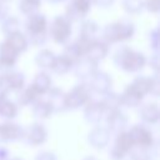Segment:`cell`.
Returning a JSON list of instances; mask_svg holds the SVG:
<instances>
[{
	"mask_svg": "<svg viewBox=\"0 0 160 160\" xmlns=\"http://www.w3.org/2000/svg\"><path fill=\"white\" fill-rule=\"evenodd\" d=\"M112 59L118 68L128 72H138L148 62L142 52L135 51L129 46H120L115 51Z\"/></svg>",
	"mask_w": 160,
	"mask_h": 160,
	"instance_id": "1",
	"label": "cell"
},
{
	"mask_svg": "<svg viewBox=\"0 0 160 160\" xmlns=\"http://www.w3.org/2000/svg\"><path fill=\"white\" fill-rule=\"evenodd\" d=\"M25 29L28 32V42L29 45L34 46H41L46 42L49 32H48V20L45 15L35 12L30 16H28L25 21Z\"/></svg>",
	"mask_w": 160,
	"mask_h": 160,
	"instance_id": "2",
	"label": "cell"
},
{
	"mask_svg": "<svg viewBox=\"0 0 160 160\" xmlns=\"http://www.w3.org/2000/svg\"><path fill=\"white\" fill-rule=\"evenodd\" d=\"M71 31H72L71 21L65 15H59L54 18L48 30L51 39L58 44H66L68 40L70 39Z\"/></svg>",
	"mask_w": 160,
	"mask_h": 160,
	"instance_id": "3",
	"label": "cell"
},
{
	"mask_svg": "<svg viewBox=\"0 0 160 160\" xmlns=\"http://www.w3.org/2000/svg\"><path fill=\"white\" fill-rule=\"evenodd\" d=\"M90 90L86 84L75 85L69 92H65L66 110H76L90 101Z\"/></svg>",
	"mask_w": 160,
	"mask_h": 160,
	"instance_id": "4",
	"label": "cell"
},
{
	"mask_svg": "<svg viewBox=\"0 0 160 160\" xmlns=\"http://www.w3.org/2000/svg\"><path fill=\"white\" fill-rule=\"evenodd\" d=\"M132 148H134V145H132L129 132L128 131L119 132L116 135L114 145L111 146V149L109 151V158L111 160H124Z\"/></svg>",
	"mask_w": 160,
	"mask_h": 160,
	"instance_id": "5",
	"label": "cell"
},
{
	"mask_svg": "<svg viewBox=\"0 0 160 160\" xmlns=\"http://www.w3.org/2000/svg\"><path fill=\"white\" fill-rule=\"evenodd\" d=\"M128 132L130 135L132 145L136 148L151 149V146L154 145L152 132L145 125H134L130 128V130Z\"/></svg>",
	"mask_w": 160,
	"mask_h": 160,
	"instance_id": "6",
	"label": "cell"
},
{
	"mask_svg": "<svg viewBox=\"0 0 160 160\" xmlns=\"http://www.w3.org/2000/svg\"><path fill=\"white\" fill-rule=\"evenodd\" d=\"M21 139L32 146H38L41 145L46 141L48 139V130L46 128L40 124V122H34L31 125H29L28 128L22 129V136Z\"/></svg>",
	"mask_w": 160,
	"mask_h": 160,
	"instance_id": "7",
	"label": "cell"
},
{
	"mask_svg": "<svg viewBox=\"0 0 160 160\" xmlns=\"http://www.w3.org/2000/svg\"><path fill=\"white\" fill-rule=\"evenodd\" d=\"M111 85H112V80L111 78L104 72L98 70L90 79L88 82V88L90 91H94L99 95H105L106 92L111 91Z\"/></svg>",
	"mask_w": 160,
	"mask_h": 160,
	"instance_id": "8",
	"label": "cell"
},
{
	"mask_svg": "<svg viewBox=\"0 0 160 160\" xmlns=\"http://www.w3.org/2000/svg\"><path fill=\"white\" fill-rule=\"evenodd\" d=\"M91 9V0H70L65 9V16L70 21H79Z\"/></svg>",
	"mask_w": 160,
	"mask_h": 160,
	"instance_id": "9",
	"label": "cell"
},
{
	"mask_svg": "<svg viewBox=\"0 0 160 160\" xmlns=\"http://www.w3.org/2000/svg\"><path fill=\"white\" fill-rule=\"evenodd\" d=\"M88 142L91 148L101 150L106 148L110 142V131L104 126H95L88 134Z\"/></svg>",
	"mask_w": 160,
	"mask_h": 160,
	"instance_id": "10",
	"label": "cell"
},
{
	"mask_svg": "<svg viewBox=\"0 0 160 160\" xmlns=\"http://www.w3.org/2000/svg\"><path fill=\"white\" fill-rule=\"evenodd\" d=\"M104 120L106 122V129L110 132H115V134L122 132L128 126V116L121 110L106 112Z\"/></svg>",
	"mask_w": 160,
	"mask_h": 160,
	"instance_id": "11",
	"label": "cell"
},
{
	"mask_svg": "<svg viewBox=\"0 0 160 160\" xmlns=\"http://www.w3.org/2000/svg\"><path fill=\"white\" fill-rule=\"evenodd\" d=\"M18 58L19 54L6 41L0 44V71H2V74L9 72L15 66Z\"/></svg>",
	"mask_w": 160,
	"mask_h": 160,
	"instance_id": "12",
	"label": "cell"
},
{
	"mask_svg": "<svg viewBox=\"0 0 160 160\" xmlns=\"http://www.w3.org/2000/svg\"><path fill=\"white\" fill-rule=\"evenodd\" d=\"M105 115H106V111L100 101L90 100L84 108V118L91 125L98 126L105 119Z\"/></svg>",
	"mask_w": 160,
	"mask_h": 160,
	"instance_id": "13",
	"label": "cell"
},
{
	"mask_svg": "<svg viewBox=\"0 0 160 160\" xmlns=\"http://www.w3.org/2000/svg\"><path fill=\"white\" fill-rule=\"evenodd\" d=\"M74 74L78 79L80 80H89L99 69H98V64H95L94 61L89 60L88 58L82 56L81 59H79L74 65Z\"/></svg>",
	"mask_w": 160,
	"mask_h": 160,
	"instance_id": "14",
	"label": "cell"
},
{
	"mask_svg": "<svg viewBox=\"0 0 160 160\" xmlns=\"http://www.w3.org/2000/svg\"><path fill=\"white\" fill-rule=\"evenodd\" d=\"M108 52H109L108 44L104 42L102 40H98L96 39L90 44V46H89V49H88V51H86V54L84 56L88 58L89 60L94 61L95 64H99L100 61H102L106 58Z\"/></svg>",
	"mask_w": 160,
	"mask_h": 160,
	"instance_id": "15",
	"label": "cell"
},
{
	"mask_svg": "<svg viewBox=\"0 0 160 160\" xmlns=\"http://www.w3.org/2000/svg\"><path fill=\"white\" fill-rule=\"evenodd\" d=\"M22 128L15 122H2L0 124V144L15 141L21 139Z\"/></svg>",
	"mask_w": 160,
	"mask_h": 160,
	"instance_id": "16",
	"label": "cell"
},
{
	"mask_svg": "<svg viewBox=\"0 0 160 160\" xmlns=\"http://www.w3.org/2000/svg\"><path fill=\"white\" fill-rule=\"evenodd\" d=\"M48 94V102L51 106L52 112H61L66 110V104H65V92L59 89V88H50V90L46 92Z\"/></svg>",
	"mask_w": 160,
	"mask_h": 160,
	"instance_id": "17",
	"label": "cell"
},
{
	"mask_svg": "<svg viewBox=\"0 0 160 160\" xmlns=\"http://www.w3.org/2000/svg\"><path fill=\"white\" fill-rule=\"evenodd\" d=\"M139 116L146 124H156L160 118L159 106L155 102L144 104V105H141V108L139 110Z\"/></svg>",
	"mask_w": 160,
	"mask_h": 160,
	"instance_id": "18",
	"label": "cell"
},
{
	"mask_svg": "<svg viewBox=\"0 0 160 160\" xmlns=\"http://www.w3.org/2000/svg\"><path fill=\"white\" fill-rule=\"evenodd\" d=\"M40 99V95L35 91V89L30 85L28 88H22L20 91H18L16 96V105L19 106H32L38 100Z\"/></svg>",
	"mask_w": 160,
	"mask_h": 160,
	"instance_id": "19",
	"label": "cell"
},
{
	"mask_svg": "<svg viewBox=\"0 0 160 160\" xmlns=\"http://www.w3.org/2000/svg\"><path fill=\"white\" fill-rule=\"evenodd\" d=\"M120 99H121V105L126 108H136V106H140L144 96L140 95L136 90H134L130 85H128L126 89L120 95Z\"/></svg>",
	"mask_w": 160,
	"mask_h": 160,
	"instance_id": "20",
	"label": "cell"
},
{
	"mask_svg": "<svg viewBox=\"0 0 160 160\" xmlns=\"http://www.w3.org/2000/svg\"><path fill=\"white\" fill-rule=\"evenodd\" d=\"M31 86L35 89V91L41 96L44 94H46L50 88H51V78L48 72L45 71H40L35 75L34 80H32V84Z\"/></svg>",
	"mask_w": 160,
	"mask_h": 160,
	"instance_id": "21",
	"label": "cell"
},
{
	"mask_svg": "<svg viewBox=\"0 0 160 160\" xmlns=\"http://www.w3.org/2000/svg\"><path fill=\"white\" fill-rule=\"evenodd\" d=\"M18 111H19V106L14 101L9 100L5 95H0V116L1 118L11 120L18 115Z\"/></svg>",
	"mask_w": 160,
	"mask_h": 160,
	"instance_id": "22",
	"label": "cell"
},
{
	"mask_svg": "<svg viewBox=\"0 0 160 160\" xmlns=\"http://www.w3.org/2000/svg\"><path fill=\"white\" fill-rule=\"evenodd\" d=\"M5 41H6L18 54L24 52V51L28 49V46H29V42H28L26 36H25L22 32H20V31L14 32V34L6 36V40H5Z\"/></svg>",
	"mask_w": 160,
	"mask_h": 160,
	"instance_id": "23",
	"label": "cell"
},
{
	"mask_svg": "<svg viewBox=\"0 0 160 160\" xmlns=\"http://www.w3.org/2000/svg\"><path fill=\"white\" fill-rule=\"evenodd\" d=\"M101 105L104 106L105 111L106 112H110V111H115V110H120V108L122 106L121 105V99H120V95L114 92V91H109L106 92L105 95H102V99H101Z\"/></svg>",
	"mask_w": 160,
	"mask_h": 160,
	"instance_id": "24",
	"label": "cell"
},
{
	"mask_svg": "<svg viewBox=\"0 0 160 160\" xmlns=\"http://www.w3.org/2000/svg\"><path fill=\"white\" fill-rule=\"evenodd\" d=\"M98 30H99V26L94 20H84L79 28V38H82L90 41L96 40L95 36L98 34Z\"/></svg>",
	"mask_w": 160,
	"mask_h": 160,
	"instance_id": "25",
	"label": "cell"
},
{
	"mask_svg": "<svg viewBox=\"0 0 160 160\" xmlns=\"http://www.w3.org/2000/svg\"><path fill=\"white\" fill-rule=\"evenodd\" d=\"M31 110H32V115L39 119V120H45V119H49L52 114V110H51V106L49 105V102L46 100H42V99H39L32 106H31Z\"/></svg>",
	"mask_w": 160,
	"mask_h": 160,
	"instance_id": "26",
	"label": "cell"
},
{
	"mask_svg": "<svg viewBox=\"0 0 160 160\" xmlns=\"http://www.w3.org/2000/svg\"><path fill=\"white\" fill-rule=\"evenodd\" d=\"M55 58H56V55H55L51 50H49V49H42V50H40V51L36 54V56H35V62H36V65H38L39 68H41V69H51Z\"/></svg>",
	"mask_w": 160,
	"mask_h": 160,
	"instance_id": "27",
	"label": "cell"
},
{
	"mask_svg": "<svg viewBox=\"0 0 160 160\" xmlns=\"http://www.w3.org/2000/svg\"><path fill=\"white\" fill-rule=\"evenodd\" d=\"M102 39L106 44H115L120 42V32H119V25L118 21L108 24L102 30Z\"/></svg>",
	"mask_w": 160,
	"mask_h": 160,
	"instance_id": "28",
	"label": "cell"
},
{
	"mask_svg": "<svg viewBox=\"0 0 160 160\" xmlns=\"http://www.w3.org/2000/svg\"><path fill=\"white\" fill-rule=\"evenodd\" d=\"M71 69H72V64H71L66 58H64L62 55H60V56H56V58H55V60H54L52 66H51L50 70L54 71V72L58 74V75H65V74H68Z\"/></svg>",
	"mask_w": 160,
	"mask_h": 160,
	"instance_id": "29",
	"label": "cell"
},
{
	"mask_svg": "<svg viewBox=\"0 0 160 160\" xmlns=\"http://www.w3.org/2000/svg\"><path fill=\"white\" fill-rule=\"evenodd\" d=\"M1 31L9 36L14 32L20 31V21L15 16H5L1 21Z\"/></svg>",
	"mask_w": 160,
	"mask_h": 160,
	"instance_id": "30",
	"label": "cell"
},
{
	"mask_svg": "<svg viewBox=\"0 0 160 160\" xmlns=\"http://www.w3.org/2000/svg\"><path fill=\"white\" fill-rule=\"evenodd\" d=\"M118 25H119V32H120V41H126L134 36L135 26L130 20H126V19L119 20Z\"/></svg>",
	"mask_w": 160,
	"mask_h": 160,
	"instance_id": "31",
	"label": "cell"
},
{
	"mask_svg": "<svg viewBox=\"0 0 160 160\" xmlns=\"http://www.w3.org/2000/svg\"><path fill=\"white\" fill-rule=\"evenodd\" d=\"M11 91H20L25 85V76L20 71H9L6 72Z\"/></svg>",
	"mask_w": 160,
	"mask_h": 160,
	"instance_id": "32",
	"label": "cell"
},
{
	"mask_svg": "<svg viewBox=\"0 0 160 160\" xmlns=\"http://www.w3.org/2000/svg\"><path fill=\"white\" fill-rule=\"evenodd\" d=\"M62 56L66 58V59L74 65L79 59L82 58V54H81L80 49L78 48V45H76L75 41H74V42H69V44L65 45L64 51H62Z\"/></svg>",
	"mask_w": 160,
	"mask_h": 160,
	"instance_id": "33",
	"label": "cell"
},
{
	"mask_svg": "<svg viewBox=\"0 0 160 160\" xmlns=\"http://www.w3.org/2000/svg\"><path fill=\"white\" fill-rule=\"evenodd\" d=\"M130 86L136 90L140 95L145 96L146 94H149V88H150V78L148 76H138L132 80V82L130 84Z\"/></svg>",
	"mask_w": 160,
	"mask_h": 160,
	"instance_id": "34",
	"label": "cell"
},
{
	"mask_svg": "<svg viewBox=\"0 0 160 160\" xmlns=\"http://www.w3.org/2000/svg\"><path fill=\"white\" fill-rule=\"evenodd\" d=\"M121 5L128 14H139L144 9V0H122Z\"/></svg>",
	"mask_w": 160,
	"mask_h": 160,
	"instance_id": "35",
	"label": "cell"
},
{
	"mask_svg": "<svg viewBox=\"0 0 160 160\" xmlns=\"http://www.w3.org/2000/svg\"><path fill=\"white\" fill-rule=\"evenodd\" d=\"M149 150L150 149H142V148L134 146L128 154V156L130 160H151Z\"/></svg>",
	"mask_w": 160,
	"mask_h": 160,
	"instance_id": "36",
	"label": "cell"
},
{
	"mask_svg": "<svg viewBox=\"0 0 160 160\" xmlns=\"http://www.w3.org/2000/svg\"><path fill=\"white\" fill-rule=\"evenodd\" d=\"M149 42H150V48L158 52L160 49V35H159V29H154L150 31L149 34Z\"/></svg>",
	"mask_w": 160,
	"mask_h": 160,
	"instance_id": "37",
	"label": "cell"
},
{
	"mask_svg": "<svg viewBox=\"0 0 160 160\" xmlns=\"http://www.w3.org/2000/svg\"><path fill=\"white\" fill-rule=\"evenodd\" d=\"M149 94L152 96H159L160 94V78L158 72L150 78V88H149Z\"/></svg>",
	"mask_w": 160,
	"mask_h": 160,
	"instance_id": "38",
	"label": "cell"
},
{
	"mask_svg": "<svg viewBox=\"0 0 160 160\" xmlns=\"http://www.w3.org/2000/svg\"><path fill=\"white\" fill-rule=\"evenodd\" d=\"M10 91H11V89H10V84H9L8 76H6V74H1L0 75V95H5L6 96Z\"/></svg>",
	"mask_w": 160,
	"mask_h": 160,
	"instance_id": "39",
	"label": "cell"
},
{
	"mask_svg": "<svg viewBox=\"0 0 160 160\" xmlns=\"http://www.w3.org/2000/svg\"><path fill=\"white\" fill-rule=\"evenodd\" d=\"M144 8L150 12H159L160 10V0H144Z\"/></svg>",
	"mask_w": 160,
	"mask_h": 160,
	"instance_id": "40",
	"label": "cell"
},
{
	"mask_svg": "<svg viewBox=\"0 0 160 160\" xmlns=\"http://www.w3.org/2000/svg\"><path fill=\"white\" fill-rule=\"evenodd\" d=\"M149 66L152 70H155V72L159 71V69H160V56H159V52H154V55L150 56V59H149Z\"/></svg>",
	"mask_w": 160,
	"mask_h": 160,
	"instance_id": "41",
	"label": "cell"
},
{
	"mask_svg": "<svg viewBox=\"0 0 160 160\" xmlns=\"http://www.w3.org/2000/svg\"><path fill=\"white\" fill-rule=\"evenodd\" d=\"M35 160H58L56 159V155L52 152V151H40L36 154L35 156Z\"/></svg>",
	"mask_w": 160,
	"mask_h": 160,
	"instance_id": "42",
	"label": "cell"
},
{
	"mask_svg": "<svg viewBox=\"0 0 160 160\" xmlns=\"http://www.w3.org/2000/svg\"><path fill=\"white\" fill-rule=\"evenodd\" d=\"M114 1L115 0H91V4H95L101 9H108L114 4Z\"/></svg>",
	"mask_w": 160,
	"mask_h": 160,
	"instance_id": "43",
	"label": "cell"
},
{
	"mask_svg": "<svg viewBox=\"0 0 160 160\" xmlns=\"http://www.w3.org/2000/svg\"><path fill=\"white\" fill-rule=\"evenodd\" d=\"M9 150L4 146H0V160H9Z\"/></svg>",
	"mask_w": 160,
	"mask_h": 160,
	"instance_id": "44",
	"label": "cell"
},
{
	"mask_svg": "<svg viewBox=\"0 0 160 160\" xmlns=\"http://www.w3.org/2000/svg\"><path fill=\"white\" fill-rule=\"evenodd\" d=\"M6 16V8L0 2V20H2Z\"/></svg>",
	"mask_w": 160,
	"mask_h": 160,
	"instance_id": "45",
	"label": "cell"
},
{
	"mask_svg": "<svg viewBox=\"0 0 160 160\" xmlns=\"http://www.w3.org/2000/svg\"><path fill=\"white\" fill-rule=\"evenodd\" d=\"M28 2H30V4H32V5H35V6H40V2H41V0H26Z\"/></svg>",
	"mask_w": 160,
	"mask_h": 160,
	"instance_id": "46",
	"label": "cell"
},
{
	"mask_svg": "<svg viewBox=\"0 0 160 160\" xmlns=\"http://www.w3.org/2000/svg\"><path fill=\"white\" fill-rule=\"evenodd\" d=\"M82 160H99L96 156H94V155H88V156H85Z\"/></svg>",
	"mask_w": 160,
	"mask_h": 160,
	"instance_id": "47",
	"label": "cell"
},
{
	"mask_svg": "<svg viewBox=\"0 0 160 160\" xmlns=\"http://www.w3.org/2000/svg\"><path fill=\"white\" fill-rule=\"evenodd\" d=\"M48 2H52V4H55V2H60V1H64V0H46Z\"/></svg>",
	"mask_w": 160,
	"mask_h": 160,
	"instance_id": "48",
	"label": "cell"
},
{
	"mask_svg": "<svg viewBox=\"0 0 160 160\" xmlns=\"http://www.w3.org/2000/svg\"><path fill=\"white\" fill-rule=\"evenodd\" d=\"M15 160H19V159H15Z\"/></svg>",
	"mask_w": 160,
	"mask_h": 160,
	"instance_id": "49",
	"label": "cell"
},
{
	"mask_svg": "<svg viewBox=\"0 0 160 160\" xmlns=\"http://www.w3.org/2000/svg\"><path fill=\"white\" fill-rule=\"evenodd\" d=\"M0 1H2V0H0Z\"/></svg>",
	"mask_w": 160,
	"mask_h": 160,
	"instance_id": "50",
	"label": "cell"
}]
</instances>
